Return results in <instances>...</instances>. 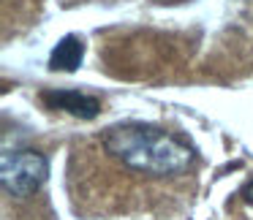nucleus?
<instances>
[{
    "instance_id": "nucleus-3",
    "label": "nucleus",
    "mask_w": 253,
    "mask_h": 220,
    "mask_svg": "<svg viewBox=\"0 0 253 220\" xmlns=\"http://www.w3.org/2000/svg\"><path fill=\"white\" fill-rule=\"evenodd\" d=\"M41 101L49 109H60L71 117H79V120H93L101 111V101L87 93H79V90H46Z\"/></svg>"
},
{
    "instance_id": "nucleus-2",
    "label": "nucleus",
    "mask_w": 253,
    "mask_h": 220,
    "mask_svg": "<svg viewBox=\"0 0 253 220\" xmlns=\"http://www.w3.org/2000/svg\"><path fill=\"white\" fill-rule=\"evenodd\" d=\"M49 177V160L39 149H6L0 155V185L8 196L28 198L41 190Z\"/></svg>"
},
{
    "instance_id": "nucleus-1",
    "label": "nucleus",
    "mask_w": 253,
    "mask_h": 220,
    "mask_svg": "<svg viewBox=\"0 0 253 220\" xmlns=\"http://www.w3.org/2000/svg\"><path fill=\"white\" fill-rule=\"evenodd\" d=\"M101 144L109 158L144 177H174L193 163V147L185 139L142 122L112 125L104 131Z\"/></svg>"
},
{
    "instance_id": "nucleus-4",
    "label": "nucleus",
    "mask_w": 253,
    "mask_h": 220,
    "mask_svg": "<svg viewBox=\"0 0 253 220\" xmlns=\"http://www.w3.org/2000/svg\"><path fill=\"white\" fill-rule=\"evenodd\" d=\"M82 60H84V44L77 36H63L49 55V68L52 71L71 73L82 66Z\"/></svg>"
},
{
    "instance_id": "nucleus-5",
    "label": "nucleus",
    "mask_w": 253,
    "mask_h": 220,
    "mask_svg": "<svg viewBox=\"0 0 253 220\" xmlns=\"http://www.w3.org/2000/svg\"><path fill=\"white\" fill-rule=\"evenodd\" d=\"M240 196H242V201H245V204H253V180L248 182L245 187H242V193H240Z\"/></svg>"
}]
</instances>
